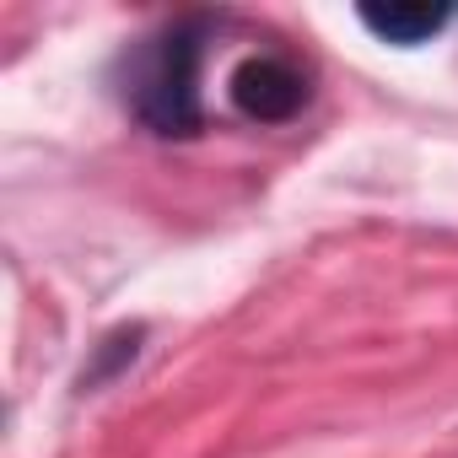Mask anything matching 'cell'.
Returning <instances> with one entry per match:
<instances>
[{"instance_id": "cell-2", "label": "cell", "mask_w": 458, "mask_h": 458, "mask_svg": "<svg viewBox=\"0 0 458 458\" xmlns=\"http://www.w3.org/2000/svg\"><path fill=\"white\" fill-rule=\"evenodd\" d=\"M302 98H308V87H302V76L292 71V65H281V60H243L238 71H233V103L249 114V119H259V124H281V119H292L297 108H302Z\"/></svg>"}, {"instance_id": "cell-1", "label": "cell", "mask_w": 458, "mask_h": 458, "mask_svg": "<svg viewBox=\"0 0 458 458\" xmlns=\"http://www.w3.org/2000/svg\"><path fill=\"white\" fill-rule=\"evenodd\" d=\"M130 103L157 135H189L199 124V33L194 28H173L135 55Z\"/></svg>"}, {"instance_id": "cell-3", "label": "cell", "mask_w": 458, "mask_h": 458, "mask_svg": "<svg viewBox=\"0 0 458 458\" xmlns=\"http://www.w3.org/2000/svg\"><path fill=\"white\" fill-rule=\"evenodd\" d=\"M356 17H361V28H367L372 38L399 44V49H415V44L437 38L442 22H447L442 6H361Z\"/></svg>"}]
</instances>
